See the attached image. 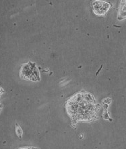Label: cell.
<instances>
[{"label":"cell","mask_w":126,"mask_h":149,"mask_svg":"<svg viewBox=\"0 0 126 149\" xmlns=\"http://www.w3.org/2000/svg\"><path fill=\"white\" fill-rule=\"evenodd\" d=\"M98 109L94 96L86 92L74 95L66 103V110L73 123L92 121L96 119Z\"/></svg>","instance_id":"6da1fadb"},{"label":"cell","mask_w":126,"mask_h":149,"mask_svg":"<svg viewBox=\"0 0 126 149\" xmlns=\"http://www.w3.org/2000/svg\"><path fill=\"white\" fill-rule=\"evenodd\" d=\"M20 77L23 79L39 80V73L35 64L30 62L27 64H24L20 70Z\"/></svg>","instance_id":"7a4b0ae2"},{"label":"cell","mask_w":126,"mask_h":149,"mask_svg":"<svg viewBox=\"0 0 126 149\" xmlns=\"http://www.w3.org/2000/svg\"><path fill=\"white\" fill-rule=\"evenodd\" d=\"M92 10L94 13L96 15H105L109 8L111 7V5L109 3H107L105 1H95L92 3Z\"/></svg>","instance_id":"3957f363"},{"label":"cell","mask_w":126,"mask_h":149,"mask_svg":"<svg viewBox=\"0 0 126 149\" xmlns=\"http://www.w3.org/2000/svg\"><path fill=\"white\" fill-rule=\"evenodd\" d=\"M15 126H16L15 131H16V135L18 136V138H19L20 139H21L22 136V134H23V131H22V127H20V126L18 125V123H16Z\"/></svg>","instance_id":"277c9868"},{"label":"cell","mask_w":126,"mask_h":149,"mask_svg":"<svg viewBox=\"0 0 126 149\" xmlns=\"http://www.w3.org/2000/svg\"><path fill=\"white\" fill-rule=\"evenodd\" d=\"M18 149H39L37 148H34V147H31V146H28V147H23V148H20Z\"/></svg>","instance_id":"5b68a950"},{"label":"cell","mask_w":126,"mask_h":149,"mask_svg":"<svg viewBox=\"0 0 126 149\" xmlns=\"http://www.w3.org/2000/svg\"><path fill=\"white\" fill-rule=\"evenodd\" d=\"M3 89H2V88H1V87H0V97H1L2 93H3ZM0 111H1V109H0Z\"/></svg>","instance_id":"8992f818"}]
</instances>
